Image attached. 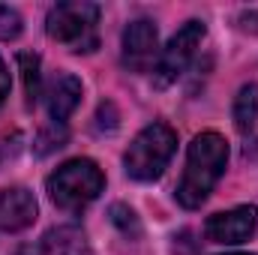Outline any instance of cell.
Listing matches in <instances>:
<instances>
[{
	"mask_svg": "<svg viewBox=\"0 0 258 255\" xmlns=\"http://www.w3.org/2000/svg\"><path fill=\"white\" fill-rule=\"evenodd\" d=\"M225 165H228V141L219 132L195 135L189 150H186L183 177L177 183V201L186 210L201 207L210 198L213 186L219 183V177L225 174Z\"/></svg>",
	"mask_w": 258,
	"mask_h": 255,
	"instance_id": "1",
	"label": "cell"
},
{
	"mask_svg": "<svg viewBox=\"0 0 258 255\" xmlns=\"http://www.w3.org/2000/svg\"><path fill=\"white\" fill-rule=\"evenodd\" d=\"M174 150H177V132L171 126H165V123H150V126L141 129L126 147L123 168H126V174L132 180L150 183V180L162 177Z\"/></svg>",
	"mask_w": 258,
	"mask_h": 255,
	"instance_id": "2",
	"label": "cell"
},
{
	"mask_svg": "<svg viewBox=\"0 0 258 255\" xmlns=\"http://www.w3.org/2000/svg\"><path fill=\"white\" fill-rule=\"evenodd\" d=\"M105 189V174L93 159H69L48 177V195L63 210H81Z\"/></svg>",
	"mask_w": 258,
	"mask_h": 255,
	"instance_id": "3",
	"label": "cell"
},
{
	"mask_svg": "<svg viewBox=\"0 0 258 255\" xmlns=\"http://www.w3.org/2000/svg\"><path fill=\"white\" fill-rule=\"evenodd\" d=\"M96 24H99V6L87 3V0H72V3H57L48 18H45V30L51 39L63 42L69 51L81 54V51H93L99 45L96 36Z\"/></svg>",
	"mask_w": 258,
	"mask_h": 255,
	"instance_id": "4",
	"label": "cell"
},
{
	"mask_svg": "<svg viewBox=\"0 0 258 255\" xmlns=\"http://www.w3.org/2000/svg\"><path fill=\"white\" fill-rule=\"evenodd\" d=\"M204 33H207V27H204V21H186L171 39H168V45L159 51V60L153 66V84L162 90V87H168V84H174L180 75H183V69L189 66L192 60L195 48L201 45V39H204Z\"/></svg>",
	"mask_w": 258,
	"mask_h": 255,
	"instance_id": "5",
	"label": "cell"
},
{
	"mask_svg": "<svg viewBox=\"0 0 258 255\" xmlns=\"http://www.w3.org/2000/svg\"><path fill=\"white\" fill-rule=\"evenodd\" d=\"M159 60V30L147 18L129 21L123 30V66L129 72H150Z\"/></svg>",
	"mask_w": 258,
	"mask_h": 255,
	"instance_id": "6",
	"label": "cell"
},
{
	"mask_svg": "<svg viewBox=\"0 0 258 255\" xmlns=\"http://www.w3.org/2000/svg\"><path fill=\"white\" fill-rule=\"evenodd\" d=\"M258 228V207L243 204L225 213H213L204 222V234L210 243H225V246H237L243 240H249Z\"/></svg>",
	"mask_w": 258,
	"mask_h": 255,
	"instance_id": "7",
	"label": "cell"
},
{
	"mask_svg": "<svg viewBox=\"0 0 258 255\" xmlns=\"http://www.w3.org/2000/svg\"><path fill=\"white\" fill-rule=\"evenodd\" d=\"M36 198L24 186L0 189V231H24L36 219Z\"/></svg>",
	"mask_w": 258,
	"mask_h": 255,
	"instance_id": "8",
	"label": "cell"
},
{
	"mask_svg": "<svg viewBox=\"0 0 258 255\" xmlns=\"http://www.w3.org/2000/svg\"><path fill=\"white\" fill-rule=\"evenodd\" d=\"M81 102V81L75 75H57L48 90H45V105H48V114H51V123H63L66 117L78 108Z\"/></svg>",
	"mask_w": 258,
	"mask_h": 255,
	"instance_id": "9",
	"label": "cell"
},
{
	"mask_svg": "<svg viewBox=\"0 0 258 255\" xmlns=\"http://www.w3.org/2000/svg\"><path fill=\"white\" fill-rule=\"evenodd\" d=\"M234 126L240 132H249L258 120V84H243L234 96Z\"/></svg>",
	"mask_w": 258,
	"mask_h": 255,
	"instance_id": "10",
	"label": "cell"
},
{
	"mask_svg": "<svg viewBox=\"0 0 258 255\" xmlns=\"http://www.w3.org/2000/svg\"><path fill=\"white\" fill-rule=\"evenodd\" d=\"M18 66H21V75H24V93H27V102H36L39 93H42L39 57H36V54H21V57H18Z\"/></svg>",
	"mask_w": 258,
	"mask_h": 255,
	"instance_id": "11",
	"label": "cell"
},
{
	"mask_svg": "<svg viewBox=\"0 0 258 255\" xmlns=\"http://www.w3.org/2000/svg\"><path fill=\"white\" fill-rule=\"evenodd\" d=\"M63 144H66V126H63V123H51V126H45L39 135H36L33 150H36L39 156H48V153L60 150Z\"/></svg>",
	"mask_w": 258,
	"mask_h": 255,
	"instance_id": "12",
	"label": "cell"
},
{
	"mask_svg": "<svg viewBox=\"0 0 258 255\" xmlns=\"http://www.w3.org/2000/svg\"><path fill=\"white\" fill-rule=\"evenodd\" d=\"M108 216H111V222H114L126 237H138V234H141V225H138V216H135L132 207H126V204H111Z\"/></svg>",
	"mask_w": 258,
	"mask_h": 255,
	"instance_id": "13",
	"label": "cell"
},
{
	"mask_svg": "<svg viewBox=\"0 0 258 255\" xmlns=\"http://www.w3.org/2000/svg\"><path fill=\"white\" fill-rule=\"evenodd\" d=\"M21 27H24L21 15L12 6H3L0 3V39H15L21 33Z\"/></svg>",
	"mask_w": 258,
	"mask_h": 255,
	"instance_id": "14",
	"label": "cell"
},
{
	"mask_svg": "<svg viewBox=\"0 0 258 255\" xmlns=\"http://www.w3.org/2000/svg\"><path fill=\"white\" fill-rule=\"evenodd\" d=\"M6 96H9V72H6V63L0 60V105L6 102Z\"/></svg>",
	"mask_w": 258,
	"mask_h": 255,
	"instance_id": "15",
	"label": "cell"
},
{
	"mask_svg": "<svg viewBox=\"0 0 258 255\" xmlns=\"http://www.w3.org/2000/svg\"><path fill=\"white\" fill-rule=\"evenodd\" d=\"M15 255H42V246H21Z\"/></svg>",
	"mask_w": 258,
	"mask_h": 255,
	"instance_id": "16",
	"label": "cell"
},
{
	"mask_svg": "<svg viewBox=\"0 0 258 255\" xmlns=\"http://www.w3.org/2000/svg\"><path fill=\"white\" fill-rule=\"evenodd\" d=\"M66 255H90V252H87V249H84V243H81V246H75V249H69Z\"/></svg>",
	"mask_w": 258,
	"mask_h": 255,
	"instance_id": "17",
	"label": "cell"
},
{
	"mask_svg": "<svg viewBox=\"0 0 258 255\" xmlns=\"http://www.w3.org/2000/svg\"><path fill=\"white\" fill-rule=\"evenodd\" d=\"M222 255H255V252H222Z\"/></svg>",
	"mask_w": 258,
	"mask_h": 255,
	"instance_id": "18",
	"label": "cell"
}]
</instances>
